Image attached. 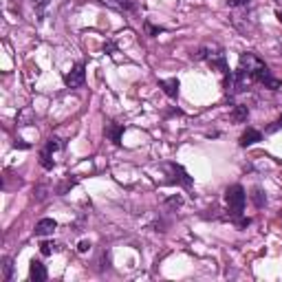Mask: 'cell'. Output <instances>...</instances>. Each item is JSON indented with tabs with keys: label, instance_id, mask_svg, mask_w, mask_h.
<instances>
[{
	"label": "cell",
	"instance_id": "1",
	"mask_svg": "<svg viewBox=\"0 0 282 282\" xmlns=\"http://www.w3.org/2000/svg\"><path fill=\"white\" fill-rule=\"evenodd\" d=\"M238 69L247 77H249L251 82H258V84H262L264 88H271V91H278V88H282L280 82L271 75L269 66L264 64L260 58H256L253 53H242L240 55V66H238Z\"/></svg>",
	"mask_w": 282,
	"mask_h": 282
},
{
	"label": "cell",
	"instance_id": "2",
	"mask_svg": "<svg viewBox=\"0 0 282 282\" xmlns=\"http://www.w3.org/2000/svg\"><path fill=\"white\" fill-rule=\"evenodd\" d=\"M225 201H227V209H229L231 218L242 216V209H245V203H247L245 187L242 185H229L227 190H225Z\"/></svg>",
	"mask_w": 282,
	"mask_h": 282
},
{
	"label": "cell",
	"instance_id": "3",
	"mask_svg": "<svg viewBox=\"0 0 282 282\" xmlns=\"http://www.w3.org/2000/svg\"><path fill=\"white\" fill-rule=\"evenodd\" d=\"M163 168L170 172V176H172V183L183 185L185 190H190V187L194 185V181H192V176L187 174V170L183 168V165H179V163H165Z\"/></svg>",
	"mask_w": 282,
	"mask_h": 282
},
{
	"label": "cell",
	"instance_id": "4",
	"mask_svg": "<svg viewBox=\"0 0 282 282\" xmlns=\"http://www.w3.org/2000/svg\"><path fill=\"white\" fill-rule=\"evenodd\" d=\"M62 5V0H31V7L36 11V18L38 20H44L51 11H55Z\"/></svg>",
	"mask_w": 282,
	"mask_h": 282
},
{
	"label": "cell",
	"instance_id": "5",
	"mask_svg": "<svg viewBox=\"0 0 282 282\" xmlns=\"http://www.w3.org/2000/svg\"><path fill=\"white\" fill-rule=\"evenodd\" d=\"M84 80H86V69H84V64L82 62L75 64L73 69L64 75V84L69 88H80L82 84H84Z\"/></svg>",
	"mask_w": 282,
	"mask_h": 282
},
{
	"label": "cell",
	"instance_id": "6",
	"mask_svg": "<svg viewBox=\"0 0 282 282\" xmlns=\"http://www.w3.org/2000/svg\"><path fill=\"white\" fill-rule=\"evenodd\" d=\"M104 132H106V137L115 143V146H121V137H124V126H121V124L110 121V124L104 126Z\"/></svg>",
	"mask_w": 282,
	"mask_h": 282
},
{
	"label": "cell",
	"instance_id": "7",
	"mask_svg": "<svg viewBox=\"0 0 282 282\" xmlns=\"http://www.w3.org/2000/svg\"><path fill=\"white\" fill-rule=\"evenodd\" d=\"M258 141H262V132L256 130V128H247L240 135L238 143H240V148H249V146H253V143H258Z\"/></svg>",
	"mask_w": 282,
	"mask_h": 282
},
{
	"label": "cell",
	"instance_id": "8",
	"mask_svg": "<svg viewBox=\"0 0 282 282\" xmlns=\"http://www.w3.org/2000/svg\"><path fill=\"white\" fill-rule=\"evenodd\" d=\"M179 80L176 77H170V80H161L159 82V88H163V93L168 95L170 99H176L179 97Z\"/></svg>",
	"mask_w": 282,
	"mask_h": 282
},
{
	"label": "cell",
	"instance_id": "9",
	"mask_svg": "<svg viewBox=\"0 0 282 282\" xmlns=\"http://www.w3.org/2000/svg\"><path fill=\"white\" fill-rule=\"evenodd\" d=\"M47 267L40 262V260H31V267H29V278L33 282H44L47 280Z\"/></svg>",
	"mask_w": 282,
	"mask_h": 282
},
{
	"label": "cell",
	"instance_id": "10",
	"mask_svg": "<svg viewBox=\"0 0 282 282\" xmlns=\"http://www.w3.org/2000/svg\"><path fill=\"white\" fill-rule=\"evenodd\" d=\"M55 229H58V223H55L53 218H42V220H38V225H36V236H49V234H53Z\"/></svg>",
	"mask_w": 282,
	"mask_h": 282
},
{
	"label": "cell",
	"instance_id": "11",
	"mask_svg": "<svg viewBox=\"0 0 282 282\" xmlns=\"http://www.w3.org/2000/svg\"><path fill=\"white\" fill-rule=\"evenodd\" d=\"M247 117H249V106L247 104H236L234 110H231V119L236 124H242V121H247Z\"/></svg>",
	"mask_w": 282,
	"mask_h": 282
},
{
	"label": "cell",
	"instance_id": "12",
	"mask_svg": "<svg viewBox=\"0 0 282 282\" xmlns=\"http://www.w3.org/2000/svg\"><path fill=\"white\" fill-rule=\"evenodd\" d=\"M251 198H253V205H256L258 209H262L264 205H267V196H264V192L260 190V187H253V190H251Z\"/></svg>",
	"mask_w": 282,
	"mask_h": 282
},
{
	"label": "cell",
	"instance_id": "13",
	"mask_svg": "<svg viewBox=\"0 0 282 282\" xmlns=\"http://www.w3.org/2000/svg\"><path fill=\"white\" fill-rule=\"evenodd\" d=\"M40 165H42L44 170H53V165H55L53 154L47 152V150H42V152H40Z\"/></svg>",
	"mask_w": 282,
	"mask_h": 282
},
{
	"label": "cell",
	"instance_id": "14",
	"mask_svg": "<svg viewBox=\"0 0 282 282\" xmlns=\"http://www.w3.org/2000/svg\"><path fill=\"white\" fill-rule=\"evenodd\" d=\"M60 148H62V141H60L58 137H51V139L47 141V146H44V150H47V152H51V154H55V152L60 150Z\"/></svg>",
	"mask_w": 282,
	"mask_h": 282
},
{
	"label": "cell",
	"instance_id": "15",
	"mask_svg": "<svg viewBox=\"0 0 282 282\" xmlns=\"http://www.w3.org/2000/svg\"><path fill=\"white\" fill-rule=\"evenodd\" d=\"M117 7L121 9H126V11H135L137 9V0H113Z\"/></svg>",
	"mask_w": 282,
	"mask_h": 282
},
{
	"label": "cell",
	"instance_id": "16",
	"mask_svg": "<svg viewBox=\"0 0 282 282\" xmlns=\"http://www.w3.org/2000/svg\"><path fill=\"white\" fill-rule=\"evenodd\" d=\"M11 273H14V264H11V258H5L3 260V278L11 280Z\"/></svg>",
	"mask_w": 282,
	"mask_h": 282
},
{
	"label": "cell",
	"instance_id": "17",
	"mask_svg": "<svg viewBox=\"0 0 282 282\" xmlns=\"http://www.w3.org/2000/svg\"><path fill=\"white\" fill-rule=\"evenodd\" d=\"M58 249V245L55 242H49V240H44L42 245H40V251H42V256H51V253Z\"/></svg>",
	"mask_w": 282,
	"mask_h": 282
},
{
	"label": "cell",
	"instance_id": "18",
	"mask_svg": "<svg viewBox=\"0 0 282 282\" xmlns=\"http://www.w3.org/2000/svg\"><path fill=\"white\" fill-rule=\"evenodd\" d=\"M165 205H168V207H181V205H183V198H181L179 194H176V196H170V198H165Z\"/></svg>",
	"mask_w": 282,
	"mask_h": 282
},
{
	"label": "cell",
	"instance_id": "19",
	"mask_svg": "<svg viewBox=\"0 0 282 282\" xmlns=\"http://www.w3.org/2000/svg\"><path fill=\"white\" fill-rule=\"evenodd\" d=\"M29 121H31V110L27 108V110H22V113L18 115V124L20 126H29Z\"/></svg>",
	"mask_w": 282,
	"mask_h": 282
},
{
	"label": "cell",
	"instance_id": "20",
	"mask_svg": "<svg viewBox=\"0 0 282 282\" xmlns=\"http://www.w3.org/2000/svg\"><path fill=\"white\" fill-rule=\"evenodd\" d=\"M251 0H227V7L231 9H240V7H247Z\"/></svg>",
	"mask_w": 282,
	"mask_h": 282
},
{
	"label": "cell",
	"instance_id": "21",
	"mask_svg": "<svg viewBox=\"0 0 282 282\" xmlns=\"http://www.w3.org/2000/svg\"><path fill=\"white\" fill-rule=\"evenodd\" d=\"M146 31H148V36H159L163 29H161V27H152L150 22H146Z\"/></svg>",
	"mask_w": 282,
	"mask_h": 282
},
{
	"label": "cell",
	"instance_id": "22",
	"mask_svg": "<svg viewBox=\"0 0 282 282\" xmlns=\"http://www.w3.org/2000/svg\"><path fill=\"white\" fill-rule=\"evenodd\" d=\"M88 249H91V242H88V240H82L80 245H77V251H80V253H86Z\"/></svg>",
	"mask_w": 282,
	"mask_h": 282
},
{
	"label": "cell",
	"instance_id": "23",
	"mask_svg": "<svg viewBox=\"0 0 282 282\" xmlns=\"http://www.w3.org/2000/svg\"><path fill=\"white\" fill-rule=\"evenodd\" d=\"M278 128H282V115H280V119L275 121L273 126H269V132H275V130H278Z\"/></svg>",
	"mask_w": 282,
	"mask_h": 282
},
{
	"label": "cell",
	"instance_id": "24",
	"mask_svg": "<svg viewBox=\"0 0 282 282\" xmlns=\"http://www.w3.org/2000/svg\"><path fill=\"white\" fill-rule=\"evenodd\" d=\"M249 223H251V218H240V216H238V227H240V229H242V227H247Z\"/></svg>",
	"mask_w": 282,
	"mask_h": 282
},
{
	"label": "cell",
	"instance_id": "25",
	"mask_svg": "<svg viewBox=\"0 0 282 282\" xmlns=\"http://www.w3.org/2000/svg\"><path fill=\"white\" fill-rule=\"evenodd\" d=\"M275 18H278V22L282 25V9H278V11H275Z\"/></svg>",
	"mask_w": 282,
	"mask_h": 282
}]
</instances>
